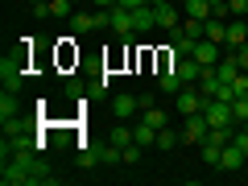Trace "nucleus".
<instances>
[{
	"label": "nucleus",
	"mask_w": 248,
	"mask_h": 186,
	"mask_svg": "<svg viewBox=\"0 0 248 186\" xmlns=\"http://www.w3.org/2000/svg\"><path fill=\"white\" fill-rule=\"evenodd\" d=\"M207 133H211V124H207V116H203V112L186 116V124H182V141H190V145H203V141H207Z\"/></svg>",
	"instance_id": "nucleus-5"
},
{
	"label": "nucleus",
	"mask_w": 248,
	"mask_h": 186,
	"mask_svg": "<svg viewBox=\"0 0 248 186\" xmlns=\"http://www.w3.org/2000/svg\"><path fill=\"white\" fill-rule=\"evenodd\" d=\"M75 13H79V4H75V0H50V17H62V21H71Z\"/></svg>",
	"instance_id": "nucleus-18"
},
{
	"label": "nucleus",
	"mask_w": 248,
	"mask_h": 186,
	"mask_svg": "<svg viewBox=\"0 0 248 186\" xmlns=\"http://www.w3.org/2000/svg\"><path fill=\"white\" fill-rule=\"evenodd\" d=\"M75 4H83V0H75Z\"/></svg>",
	"instance_id": "nucleus-35"
},
{
	"label": "nucleus",
	"mask_w": 248,
	"mask_h": 186,
	"mask_svg": "<svg viewBox=\"0 0 248 186\" xmlns=\"http://www.w3.org/2000/svg\"><path fill=\"white\" fill-rule=\"evenodd\" d=\"M71 29H75V33H91V29H99V21H95V13H75V17H71Z\"/></svg>",
	"instance_id": "nucleus-15"
},
{
	"label": "nucleus",
	"mask_w": 248,
	"mask_h": 186,
	"mask_svg": "<svg viewBox=\"0 0 248 186\" xmlns=\"http://www.w3.org/2000/svg\"><path fill=\"white\" fill-rule=\"evenodd\" d=\"M91 4H95V9H116L120 0H91Z\"/></svg>",
	"instance_id": "nucleus-30"
},
{
	"label": "nucleus",
	"mask_w": 248,
	"mask_h": 186,
	"mask_svg": "<svg viewBox=\"0 0 248 186\" xmlns=\"http://www.w3.org/2000/svg\"><path fill=\"white\" fill-rule=\"evenodd\" d=\"M174 112L182 116V120H186V116H195V112H203V91H199V87H182L174 95Z\"/></svg>",
	"instance_id": "nucleus-2"
},
{
	"label": "nucleus",
	"mask_w": 248,
	"mask_h": 186,
	"mask_svg": "<svg viewBox=\"0 0 248 186\" xmlns=\"http://www.w3.org/2000/svg\"><path fill=\"white\" fill-rule=\"evenodd\" d=\"M133 112H141L137 95H116V99H112V116H116V120H128Z\"/></svg>",
	"instance_id": "nucleus-11"
},
{
	"label": "nucleus",
	"mask_w": 248,
	"mask_h": 186,
	"mask_svg": "<svg viewBox=\"0 0 248 186\" xmlns=\"http://www.w3.org/2000/svg\"><path fill=\"white\" fill-rule=\"evenodd\" d=\"M228 54H236L240 46H248V25H244V17H236V21H228Z\"/></svg>",
	"instance_id": "nucleus-8"
},
{
	"label": "nucleus",
	"mask_w": 248,
	"mask_h": 186,
	"mask_svg": "<svg viewBox=\"0 0 248 186\" xmlns=\"http://www.w3.org/2000/svg\"><path fill=\"white\" fill-rule=\"evenodd\" d=\"M153 25H157V17H153V4H141V9H133V29H137V33H149Z\"/></svg>",
	"instance_id": "nucleus-12"
},
{
	"label": "nucleus",
	"mask_w": 248,
	"mask_h": 186,
	"mask_svg": "<svg viewBox=\"0 0 248 186\" xmlns=\"http://www.w3.org/2000/svg\"><path fill=\"white\" fill-rule=\"evenodd\" d=\"M219 153H223V145L203 141V166H207V170H219Z\"/></svg>",
	"instance_id": "nucleus-21"
},
{
	"label": "nucleus",
	"mask_w": 248,
	"mask_h": 186,
	"mask_svg": "<svg viewBox=\"0 0 248 186\" xmlns=\"http://www.w3.org/2000/svg\"><path fill=\"white\" fill-rule=\"evenodd\" d=\"M236 145L244 149V157H248V133H244V128H236Z\"/></svg>",
	"instance_id": "nucleus-29"
},
{
	"label": "nucleus",
	"mask_w": 248,
	"mask_h": 186,
	"mask_svg": "<svg viewBox=\"0 0 248 186\" xmlns=\"http://www.w3.org/2000/svg\"><path fill=\"white\" fill-rule=\"evenodd\" d=\"M174 71L182 75V83H199L207 66H203V62H195V58H178V62H174Z\"/></svg>",
	"instance_id": "nucleus-9"
},
{
	"label": "nucleus",
	"mask_w": 248,
	"mask_h": 186,
	"mask_svg": "<svg viewBox=\"0 0 248 186\" xmlns=\"http://www.w3.org/2000/svg\"><path fill=\"white\" fill-rule=\"evenodd\" d=\"M141 120H145V124H153V128H166V112H161V108H145Z\"/></svg>",
	"instance_id": "nucleus-25"
},
{
	"label": "nucleus",
	"mask_w": 248,
	"mask_h": 186,
	"mask_svg": "<svg viewBox=\"0 0 248 186\" xmlns=\"http://www.w3.org/2000/svg\"><path fill=\"white\" fill-rule=\"evenodd\" d=\"M174 145H182V133H174V128H157V149H174Z\"/></svg>",
	"instance_id": "nucleus-23"
},
{
	"label": "nucleus",
	"mask_w": 248,
	"mask_h": 186,
	"mask_svg": "<svg viewBox=\"0 0 248 186\" xmlns=\"http://www.w3.org/2000/svg\"><path fill=\"white\" fill-rule=\"evenodd\" d=\"M207 42H228V21H223V17H211V21H207Z\"/></svg>",
	"instance_id": "nucleus-17"
},
{
	"label": "nucleus",
	"mask_w": 248,
	"mask_h": 186,
	"mask_svg": "<svg viewBox=\"0 0 248 186\" xmlns=\"http://www.w3.org/2000/svg\"><path fill=\"white\" fill-rule=\"evenodd\" d=\"M157 87L166 91V95H178V91H182V87H190V83H182V75H178L174 66H166V71H161V79H157Z\"/></svg>",
	"instance_id": "nucleus-10"
},
{
	"label": "nucleus",
	"mask_w": 248,
	"mask_h": 186,
	"mask_svg": "<svg viewBox=\"0 0 248 186\" xmlns=\"http://www.w3.org/2000/svg\"><path fill=\"white\" fill-rule=\"evenodd\" d=\"M153 17H157V29H178L182 25V4L178 0H166V4H153Z\"/></svg>",
	"instance_id": "nucleus-4"
},
{
	"label": "nucleus",
	"mask_w": 248,
	"mask_h": 186,
	"mask_svg": "<svg viewBox=\"0 0 248 186\" xmlns=\"http://www.w3.org/2000/svg\"><path fill=\"white\" fill-rule=\"evenodd\" d=\"M21 83H25V58H21V54H4V58H0V87L21 91Z\"/></svg>",
	"instance_id": "nucleus-1"
},
{
	"label": "nucleus",
	"mask_w": 248,
	"mask_h": 186,
	"mask_svg": "<svg viewBox=\"0 0 248 186\" xmlns=\"http://www.w3.org/2000/svg\"><path fill=\"white\" fill-rule=\"evenodd\" d=\"M203 116L211 128H223V124H236L232 120V104L228 99H203Z\"/></svg>",
	"instance_id": "nucleus-3"
},
{
	"label": "nucleus",
	"mask_w": 248,
	"mask_h": 186,
	"mask_svg": "<svg viewBox=\"0 0 248 186\" xmlns=\"http://www.w3.org/2000/svg\"><path fill=\"white\" fill-rule=\"evenodd\" d=\"M108 141L120 145V149H124V145H133V128H124V124H112V128H108Z\"/></svg>",
	"instance_id": "nucleus-22"
},
{
	"label": "nucleus",
	"mask_w": 248,
	"mask_h": 186,
	"mask_svg": "<svg viewBox=\"0 0 248 186\" xmlns=\"http://www.w3.org/2000/svg\"><path fill=\"white\" fill-rule=\"evenodd\" d=\"M215 75H219L223 83H236V75H240V62H236V54H223V58L215 62Z\"/></svg>",
	"instance_id": "nucleus-14"
},
{
	"label": "nucleus",
	"mask_w": 248,
	"mask_h": 186,
	"mask_svg": "<svg viewBox=\"0 0 248 186\" xmlns=\"http://www.w3.org/2000/svg\"><path fill=\"white\" fill-rule=\"evenodd\" d=\"M133 141L137 145H157V128H153V124H137V128H133Z\"/></svg>",
	"instance_id": "nucleus-19"
},
{
	"label": "nucleus",
	"mask_w": 248,
	"mask_h": 186,
	"mask_svg": "<svg viewBox=\"0 0 248 186\" xmlns=\"http://www.w3.org/2000/svg\"><path fill=\"white\" fill-rule=\"evenodd\" d=\"M240 128H244V133H248V120H244V124H240Z\"/></svg>",
	"instance_id": "nucleus-34"
},
{
	"label": "nucleus",
	"mask_w": 248,
	"mask_h": 186,
	"mask_svg": "<svg viewBox=\"0 0 248 186\" xmlns=\"http://www.w3.org/2000/svg\"><path fill=\"white\" fill-rule=\"evenodd\" d=\"M190 58L203 62V66H215V62L223 58V54H219V42H207V37H199V42H195V54H190Z\"/></svg>",
	"instance_id": "nucleus-6"
},
{
	"label": "nucleus",
	"mask_w": 248,
	"mask_h": 186,
	"mask_svg": "<svg viewBox=\"0 0 248 186\" xmlns=\"http://www.w3.org/2000/svg\"><path fill=\"white\" fill-rule=\"evenodd\" d=\"M17 112H21V104H17V91H4V95H0V124H4V120H13Z\"/></svg>",
	"instance_id": "nucleus-16"
},
{
	"label": "nucleus",
	"mask_w": 248,
	"mask_h": 186,
	"mask_svg": "<svg viewBox=\"0 0 248 186\" xmlns=\"http://www.w3.org/2000/svg\"><path fill=\"white\" fill-rule=\"evenodd\" d=\"M236 62H240V71H248V46H240V50H236Z\"/></svg>",
	"instance_id": "nucleus-28"
},
{
	"label": "nucleus",
	"mask_w": 248,
	"mask_h": 186,
	"mask_svg": "<svg viewBox=\"0 0 248 186\" xmlns=\"http://www.w3.org/2000/svg\"><path fill=\"white\" fill-rule=\"evenodd\" d=\"M182 33L199 42V37H207V21H199V17H182Z\"/></svg>",
	"instance_id": "nucleus-20"
},
{
	"label": "nucleus",
	"mask_w": 248,
	"mask_h": 186,
	"mask_svg": "<svg viewBox=\"0 0 248 186\" xmlns=\"http://www.w3.org/2000/svg\"><path fill=\"white\" fill-rule=\"evenodd\" d=\"M232 120H236V124L248 120V95H236V99H232Z\"/></svg>",
	"instance_id": "nucleus-24"
},
{
	"label": "nucleus",
	"mask_w": 248,
	"mask_h": 186,
	"mask_svg": "<svg viewBox=\"0 0 248 186\" xmlns=\"http://www.w3.org/2000/svg\"><path fill=\"white\" fill-rule=\"evenodd\" d=\"M149 4H166V0H149Z\"/></svg>",
	"instance_id": "nucleus-32"
},
{
	"label": "nucleus",
	"mask_w": 248,
	"mask_h": 186,
	"mask_svg": "<svg viewBox=\"0 0 248 186\" xmlns=\"http://www.w3.org/2000/svg\"><path fill=\"white\" fill-rule=\"evenodd\" d=\"M228 13H232V17H244V13H248V0H228Z\"/></svg>",
	"instance_id": "nucleus-27"
},
{
	"label": "nucleus",
	"mask_w": 248,
	"mask_h": 186,
	"mask_svg": "<svg viewBox=\"0 0 248 186\" xmlns=\"http://www.w3.org/2000/svg\"><path fill=\"white\" fill-rule=\"evenodd\" d=\"M182 13H186V17H199V21H211L215 17L211 0H182Z\"/></svg>",
	"instance_id": "nucleus-13"
},
{
	"label": "nucleus",
	"mask_w": 248,
	"mask_h": 186,
	"mask_svg": "<svg viewBox=\"0 0 248 186\" xmlns=\"http://www.w3.org/2000/svg\"><path fill=\"white\" fill-rule=\"evenodd\" d=\"M178 4H182V0H178Z\"/></svg>",
	"instance_id": "nucleus-36"
},
{
	"label": "nucleus",
	"mask_w": 248,
	"mask_h": 186,
	"mask_svg": "<svg viewBox=\"0 0 248 186\" xmlns=\"http://www.w3.org/2000/svg\"><path fill=\"white\" fill-rule=\"evenodd\" d=\"M240 166H248V157H244V149H240L236 141H232V145H223V153H219V170H228V174H236Z\"/></svg>",
	"instance_id": "nucleus-7"
},
{
	"label": "nucleus",
	"mask_w": 248,
	"mask_h": 186,
	"mask_svg": "<svg viewBox=\"0 0 248 186\" xmlns=\"http://www.w3.org/2000/svg\"><path fill=\"white\" fill-rule=\"evenodd\" d=\"M141 149H145V145H124V166H133V161H141Z\"/></svg>",
	"instance_id": "nucleus-26"
},
{
	"label": "nucleus",
	"mask_w": 248,
	"mask_h": 186,
	"mask_svg": "<svg viewBox=\"0 0 248 186\" xmlns=\"http://www.w3.org/2000/svg\"><path fill=\"white\" fill-rule=\"evenodd\" d=\"M124 9H141V4H149V0H120Z\"/></svg>",
	"instance_id": "nucleus-31"
},
{
	"label": "nucleus",
	"mask_w": 248,
	"mask_h": 186,
	"mask_svg": "<svg viewBox=\"0 0 248 186\" xmlns=\"http://www.w3.org/2000/svg\"><path fill=\"white\" fill-rule=\"evenodd\" d=\"M29 4H46V0H29Z\"/></svg>",
	"instance_id": "nucleus-33"
}]
</instances>
